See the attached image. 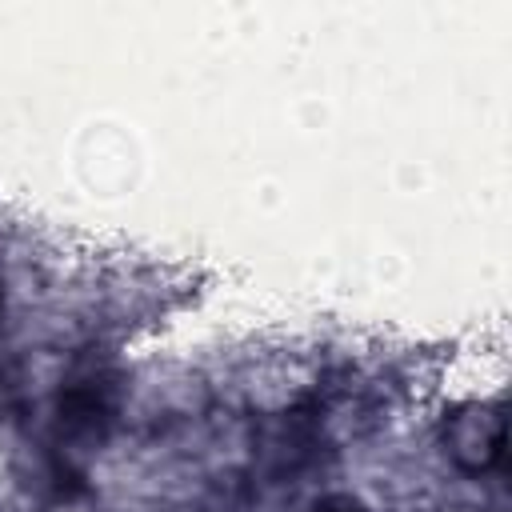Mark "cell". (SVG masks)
Returning a JSON list of instances; mask_svg holds the SVG:
<instances>
[{
	"label": "cell",
	"mask_w": 512,
	"mask_h": 512,
	"mask_svg": "<svg viewBox=\"0 0 512 512\" xmlns=\"http://www.w3.org/2000/svg\"><path fill=\"white\" fill-rule=\"evenodd\" d=\"M444 452L464 472H492L504 460L508 448V416L504 404H460L452 416H444L440 428Z\"/></svg>",
	"instance_id": "1"
},
{
	"label": "cell",
	"mask_w": 512,
	"mask_h": 512,
	"mask_svg": "<svg viewBox=\"0 0 512 512\" xmlns=\"http://www.w3.org/2000/svg\"><path fill=\"white\" fill-rule=\"evenodd\" d=\"M56 412H60V428L68 436H104L112 424V412H116V392L104 376L92 372V376H80L60 388Z\"/></svg>",
	"instance_id": "2"
},
{
	"label": "cell",
	"mask_w": 512,
	"mask_h": 512,
	"mask_svg": "<svg viewBox=\"0 0 512 512\" xmlns=\"http://www.w3.org/2000/svg\"><path fill=\"white\" fill-rule=\"evenodd\" d=\"M316 512H368V508L356 504L352 496H324V500L316 504Z\"/></svg>",
	"instance_id": "3"
}]
</instances>
